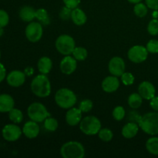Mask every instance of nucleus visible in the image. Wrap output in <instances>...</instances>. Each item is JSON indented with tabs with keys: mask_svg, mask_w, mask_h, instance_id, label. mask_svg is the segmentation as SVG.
Masks as SVG:
<instances>
[{
	"mask_svg": "<svg viewBox=\"0 0 158 158\" xmlns=\"http://www.w3.org/2000/svg\"><path fill=\"white\" fill-rule=\"evenodd\" d=\"M23 130L15 124H7L2 129V137L6 140L9 142L16 141L20 138Z\"/></svg>",
	"mask_w": 158,
	"mask_h": 158,
	"instance_id": "10",
	"label": "nucleus"
},
{
	"mask_svg": "<svg viewBox=\"0 0 158 158\" xmlns=\"http://www.w3.org/2000/svg\"><path fill=\"white\" fill-rule=\"evenodd\" d=\"M93 106H94V104H93L92 100L86 99L80 102L79 108L82 111V113H88L93 109Z\"/></svg>",
	"mask_w": 158,
	"mask_h": 158,
	"instance_id": "32",
	"label": "nucleus"
},
{
	"mask_svg": "<svg viewBox=\"0 0 158 158\" xmlns=\"http://www.w3.org/2000/svg\"><path fill=\"white\" fill-rule=\"evenodd\" d=\"M9 22V14L5 10L0 9V26L1 27H5L8 25Z\"/></svg>",
	"mask_w": 158,
	"mask_h": 158,
	"instance_id": "37",
	"label": "nucleus"
},
{
	"mask_svg": "<svg viewBox=\"0 0 158 158\" xmlns=\"http://www.w3.org/2000/svg\"><path fill=\"white\" fill-rule=\"evenodd\" d=\"M9 120L13 123H19L23 120V114L20 110L13 108L9 112Z\"/></svg>",
	"mask_w": 158,
	"mask_h": 158,
	"instance_id": "27",
	"label": "nucleus"
},
{
	"mask_svg": "<svg viewBox=\"0 0 158 158\" xmlns=\"http://www.w3.org/2000/svg\"><path fill=\"white\" fill-rule=\"evenodd\" d=\"M40 132V129L38 123L33 120L26 122L23 127V134L29 139H34L38 137Z\"/></svg>",
	"mask_w": 158,
	"mask_h": 158,
	"instance_id": "17",
	"label": "nucleus"
},
{
	"mask_svg": "<svg viewBox=\"0 0 158 158\" xmlns=\"http://www.w3.org/2000/svg\"><path fill=\"white\" fill-rule=\"evenodd\" d=\"M80 129L86 135H96L101 129V123L97 117L87 116L80 121Z\"/></svg>",
	"mask_w": 158,
	"mask_h": 158,
	"instance_id": "5",
	"label": "nucleus"
},
{
	"mask_svg": "<svg viewBox=\"0 0 158 158\" xmlns=\"http://www.w3.org/2000/svg\"><path fill=\"white\" fill-rule=\"evenodd\" d=\"M134 12L135 15L139 18H143L148 12V7L146 4H143L141 2L135 4L134 7Z\"/></svg>",
	"mask_w": 158,
	"mask_h": 158,
	"instance_id": "26",
	"label": "nucleus"
},
{
	"mask_svg": "<svg viewBox=\"0 0 158 158\" xmlns=\"http://www.w3.org/2000/svg\"><path fill=\"white\" fill-rule=\"evenodd\" d=\"M31 90L36 97L45 98L50 95L51 83L45 74H40L32 79L30 84Z\"/></svg>",
	"mask_w": 158,
	"mask_h": 158,
	"instance_id": "1",
	"label": "nucleus"
},
{
	"mask_svg": "<svg viewBox=\"0 0 158 158\" xmlns=\"http://www.w3.org/2000/svg\"><path fill=\"white\" fill-rule=\"evenodd\" d=\"M0 58H1V52H0Z\"/></svg>",
	"mask_w": 158,
	"mask_h": 158,
	"instance_id": "46",
	"label": "nucleus"
},
{
	"mask_svg": "<svg viewBox=\"0 0 158 158\" xmlns=\"http://www.w3.org/2000/svg\"><path fill=\"white\" fill-rule=\"evenodd\" d=\"M147 49L151 53H157L158 52V40H151L147 43Z\"/></svg>",
	"mask_w": 158,
	"mask_h": 158,
	"instance_id": "35",
	"label": "nucleus"
},
{
	"mask_svg": "<svg viewBox=\"0 0 158 158\" xmlns=\"http://www.w3.org/2000/svg\"><path fill=\"white\" fill-rule=\"evenodd\" d=\"M147 6L153 10H158V0H145Z\"/></svg>",
	"mask_w": 158,
	"mask_h": 158,
	"instance_id": "39",
	"label": "nucleus"
},
{
	"mask_svg": "<svg viewBox=\"0 0 158 158\" xmlns=\"http://www.w3.org/2000/svg\"><path fill=\"white\" fill-rule=\"evenodd\" d=\"M15 106V101L10 95L0 94V113H9Z\"/></svg>",
	"mask_w": 158,
	"mask_h": 158,
	"instance_id": "18",
	"label": "nucleus"
},
{
	"mask_svg": "<svg viewBox=\"0 0 158 158\" xmlns=\"http://www.w3.org/2000/svg\"><path fill=\"white\" fill-rule=\"evenodd\" d=\"M77 60L73 56L67 55L61 60L60 65V70L66 75H70L75 72L77 66Z\"/></svg>",
	"mask_w": 158,
	"mask_h": 158,
	"instance_id": "12",
	"label": "nucleus"
},
{
	"mask_svg": "<svg viewBox=\"0 0 158 158\" xmlns=\"http://www.w3.org/2000/svg\"><path fill=\"white\" fill-rule=\"evenodd\" d=\"M71 19L73 22L74 24H76L77 26H83L86 23L87 17H86V13L83 12V10L77 7L72 9Z\"/></svg>",
	"mask_w": 158,
	"mask_h": 158,
	"instance_id": "20",
	"label": "nucleus"
},
{
	"mask_svg": "<svg viewBox=\"0 0 158 158\" xmlns=\"http://www.w3.org/2000/svg\"><path fill=\"white\" fill-rule=\"evenodd\" d=\"M143 103V98L141 96L137 93L131 94L128 97V105L132 109H137L140 107Z\"/></svg>",
	"mask_w": 158,
	"mask_h": 158,
	"instance_id": "23",
	"label": "nucleus"
},
{
	"mask_svg": "<svg viewBox=\"0 0 158 158\" xmlns=\"http://www.w3.org/2000/svg\"><path fill=\"white\" fill-rule=\"evenodd\" d=\"M151 108H152L154 110L157 111L158 112V97H153L151 100V103H150Z\"/></svg>",
	"mask_w": 158,
	"mask_h": 158,
	"instance_id": "40",
	"label": "nucleus"
},
{
	"mask_svg": "<svg viewBox=\"0 0 158 158\" xmlns=\"http://www.w3.org/2000/svg\"><path fill=\"white\" fill-rule=\"evenodd\" d=\"M126 65L125 62L121 57L114 56L110 60L108 64V69L110 74L115 77H121L122 74L125 72Z\"/></svg>",
	"mask_w": 158,
	"mask_h": 158,
	"instance_id": "11",
	"label": "nucleus"
},
{
	"mask_svg": "<svg viewBox=\"0 0 158 158\" xmlns=\"http://www.w3.org/2000/svg\"><path fill=\"white\" fill-rule=\"evenodd\" d=\"M148 51L146 47L140 45L132 46L127 52V56L131 62L140 63L144 62L148 57Z\"/></svg>",
	"mask_w": 158,
	"mask_h": 158,
	"instance_id": "9",
	"label": "nucleus"
},
{
	"mask_svg": "<svg viewBox=\"0 0 158 158\" xmlns=\"http://www.w3.org/2000/svg\"><path fill=\"white\" fill-rule=\"evenodd\" d=\"M98 136L102 141L109 142L113 139L114 134H113L112 131L108 128H101L99 131Z\"/></svg>",
	"mask_w": 158,
	"mask_h": 158,
	"instance_id": "30",
	"label": "nucleus"
},
{
	"mask_svg": "<svg viewBox=\"0 0 158 158\" xmlns=\"http://www.w3.org/2000/svg\"><path fill=\"white\" fill-rule=\"evenodd\" d=\"M65 119L68 125L72 127L77 126L82 120V111L80 110V108H69L66 112Z\"/></svg>",
	"mask_w": 158,
	"mask_h": 158,
	"instance_id": "15",
	"label": "nucleus"
},
{
	"mask_svg": "<svg viewBox=\"0 0 158 158\" xmlns=\"http://www.w3.org/2000/svg\"><path fill=\"white\" fill-rule=\"evenodd\" d=\"M58 127V121H57L55 118L49 117L44 120V127L45 129L47 130V131L53 132V131H56Z\"/></svg>",
	"mask_w": 158,
	"mask_h": 158,
	"instance_id": "29",
	"label": "nucleus"
},
{
	"mask_svg": "<svg viewBox=\"0 0 158 158\" xmlns=\"http://www.w3.org/2000/svg\"><path fill=\"white\" fill-rule=\"evenodd\" d=\"M139 124L135 122H129L123 126L122 129V135L127 139H131L135 137L139 131Z\"/></svg>",
	"mask_w": 158,
	"mask_h": 158,
	"instance_id": "19",
	"label": "nucleus"
},
{
	"mask_svg": "<svg viewBox=\"0 0 158 158\" xmlns=\"http://www.w3.org/2000/svg\"><path fill=\"white\" fill-rule=\"evenodd\" d=\"M60 154L63 158H83L85 148L80 142L69 141L61 147Z\"/></svg>",
	"mask_w": 158,
	"mask_h": 158,
	"instance_id": "4",
	"label": "nucleus"
},
{
	"mask_svg": "<svg viewBox=\"0 0 158 158\" xmlns=\"http://www.w3.org/2000/svg\"><path fill=\"white\" fill-rule=\"evenodd\" d=\"M138 93L144 100H151L155 97L156 89L154 85L148 81H143L138 86Z\"/></svg>",
	"mask_w": 158,
	"mask_h": 158,
	"instance_id": "14",
	"label": "nucleus"
},
{
	"mask_svg": "<svg viewBox=\"0 0 158 158\" xmlns=\"http://www.w3.org/2000/svg\"><path fill=\"white\" fill-rule=\"evenodd\" d=\"M37 67H38L39 71L42 74L49 73L52 68V62L50 58L47 56H43L39 60L38 63H37Z\"/></svg>",
	"mask_w": 158,
	"mask_h": 158,
	"instance_id": "22",
	"label": "nucleus"
},
{
	"mask_svg": "<svg viewBox=\"0 0 158 158\" xmlns=\"http://www.w3.org/2000/svg\"><path fill=\"white\" fill-rule=\"evenodd\" d=\"M138 124L142 131L149 135L158 134V112H149L140 117Z\"/></svg>",
	"mask_w": 158,
	"mask_h": 158,
	"instance_id": "2",
	"label": "nucleus"
},
{
	"mask_svg": "<svg viewBox=\"0 0 158 158\" xmlns=\"http://www.w3.org/2000/svg\"><path fill=\"white\" fill-rule=\"evenodd\" d=\"M129 2L131 3H133V4H137V3L138 2H140L142 1V0H127Z\"/></svg>",
	"mask_w": 158,
	"mask_h": 158,
	"instance_id": "43",
	"label": "nucleus"
},
{
	"mask_svg": "<svg viewBox=\"0 0 158 158\" xmlns=\"http://www.w3.org/2000/svg\"><path fill=\"white\" fill-rule=\"evenodd\" d=\"M19 18L24 22H32L35 18V9L29 6H25L20 9Z\"/></svg>",
	"mask_w": 158,
	"mask_h": 158,
	"instance_id": "21",
	"label": "nucleus"
},
{
	"mask_svg": "<svg viewBox=\"0 0 158 158\" xmlns=\"http://www.w3.org/2000/svg\"><path fill=\"white\" fill-rule=\"evenodd\" d=\"M148 32L151 35H157L158 34V19H154L150 21L148 26Z\"/></svg>",
	"mask_w": 158,
	"mask_h": 158,
	"instance_id": "34",
	"label": "nucleus"
},
{
	"mask_svg": "<svg viewBox=\"0 0 158 158\" xmlns=\"http://www.w3.org/2000/svg\"><path fill=\"white\" fill-rule=\"evenodd\" d=\"M6 80L9 86L19 87L24 84L26 81V74L20 70H13L9 73L6 77Z\"/></svg>",
	"mask_w": 158,
	"mask_h": 158,
	"instance_id": "13",
	"label": "nucleus"
},
{
	"mask_svg": "<svg viewBox=\"0 0 158 158\" xmlns=\"http://www.w3.org/2000/svg\"><path fill=\"white\" fill-rule=\"evenodd\" d=\"M71 14H72V9L65 6L60 10V18L63 20H68L71 19Z\"/></svg>",
	"mask_w": 158,
	"mask_h": 158,
	"instance_id": "36",
	"label": "nucleus"
},
{
	"mask_svg": "<svg viewBox=\"0 0 158 158\" xmlns=\"http://www.w3.org/2000/svg\"><path fill=\"white\" fill-rule=\"evenodd\" d=\"M152 15H153V17H154V19H157L158 18V10H154Z\"/></svg>",
	"mask_w": 158,
	"mask_h": 158,
	"instance_id": "44",
	"label": "nucleus"
},
{
	"mask_svg": "<svg viewBox=\"0 0 158 158\" xmlns=\"http://www.w3.org/2000/svg\"><path fill=\"white\" fill-rule=\"evenodd\" d=\"M3 33H4V30H3V27H1V26H0V37H1L2 35H3Z\"/></svg>",
	"mask_w": 158,
	"mask_h": 158,
	"instance_id": "45",
	"label": "nucleus"
},
{
	"mask_svg": "<svg viewBox=\"0 0 158 158\" xmlns=\"http://www.w3.org/2000/svg\"><path fill=\"white\" fill-rule=\"evenodd\" d=\"M35 18L42 25H48L50 23L49 14L45 9H39L35 10Z\"/></svg>",
	"mask_w": 158,
	"mask_h": 158,
	"instance_id": "25",
	"label": "nucleus"
},
{
	"mask_svg": "<svg viewBox=\"0 0 158 158\" xmlns=\"http://www.w3.org/2000/svg\"><path fill=\"white\" fill-rule=\"evenodd\" d=\"M25 34L31 43H37L43 37V25L39 22H31L27 25L25 30Z\"/></svg>",
	"mask_w": 158,
	"mask_h": 158,
	"instance_id": "8",
	"label": "nucleus"
},
{
	"mask_svg": "<svg viewBox=\"0 0 158 158\" xmlns=\"http://www.w3.org/2000/svg\"><path fill=\"white\" fill-rule=\"evenodd\" d=\"M56 48L60 53L64 56L70 55L73 53L76 47L75 40L72 36L66 34L60 35L55 43Z\"/></svg>",
	"mask_w": 158,
	"mask_h": 158,
	"instance_id": "7",
	"label": "nucleus"
},
{
	"mask_svg": "<svg viewBox=\"0 0 158 158\" xmlns=\"http://www.w3.org/2000/svg\"><path fill=\"white\" fill-rule=\"evenodd\" d=\"M73 56L78 61H83L86 59L88 55L87 50L82 46L75 47L73 52Z\"/></svg>",
	"mask_w": 158,
	"mask_h": 158,
	"instance_id": "28",
	"label": "nucleus"
},
{
	"mask_svg": "<svg viewBox=\"0 0 158 158\" xmlns=\"http://www.w3.org/2000/svg\"><path fill=\"white\" fill-rule=\"evenodd\" d=\"M146 149L150 154L158 155V137H153L146 142Z\"/></svg>",
	"mask_w": 158,
	"mask_h": 158,
	"instance_id": "24",
	"label": "nucleus"
},
{
	"mask_svg": "<svg viewBox=\"0 0 158 158\" xmlns=\"http://www.w3.org/2000/svg\"><path fill=\"white\" fill-rule=\"evenodd\" d=\"M120 77H121L122 83L125 86H131V85L134 84V80H135L134 75L129 72H124Z\"/></svg>",
	"mask_w": 158,
	"mask_h": 158,
	"instance_id": "33",
	"label": "nucleus"
},
{
	"mask_svg": "<svg viewBox=\"0 0 158 158\" xmlns=\"http://www.w3.org/2000/svg\"><path fill=\"white\" fill-rule=\"evenodd\" d=\"M27 114L31 120L37 123L44 122V120L49 117V113L46 106L39 102H35L29 105L27 109Z\"/></svg>",
	"mask_w": 158,
	"mask_h": 158,
	"instance_id": "6",
	"label": "nucleus"
},
{
	"mask_svg": "<svg viewBox=\"0 0 158 158\" xmlns=\"http://www.w3.org/2000/svg\"><path fill=\"white\" fill-rule=\"evenodd\" d=\"M77 98L73 91L67 88L58 89L55 94V102L60 107L63 109H69L73 107L77 103Z\"/></svg>",
	"mask_w": 158,
	"mask_h": 158,
	"instance_id": "3",
	"label": "nucleus"
},
{
	"mask_svg": "<svg viewBox=\"0 0 158 158\" xmlns=\"http://www.w3.org/2000/svg\"><path fill=\"white\" fill-rule=\"evenodd\" d=\"M102 89L106 93H114L118 89L120 86V80L115 76H109L106 77L102 82Z\"/></svg>",
	"mask_w": 158,
	"mask_h": 158,
	"instance_id": "16",
	"label": "nucleus"
},
{
	"mask_svg": "<svg viewBox=\"0 0 158 158\" xmlns=\"http://www.w3.org/2000/svg\"><path fill=\"white\" fill-rule=\"evenodd\" d=\"M33 72H34V69L32 67H30V66H29V67L26 68V69H25L24 73L25 74H26V76H28V77H29V76L32 75L33 74Z\"/></svg>",
	"mask_w": 158,
	"mask_h": 158,
	"instance_id": "42",
	"label": "nucleus"
},
{
	"mask_svg": "<svg viewBox=\"0 0 158 158\" xmlns=\"http://www.w3.org/2000/svg\"><path fill=\"white\" fill-rule=\"evenodd\" d=\"M112 114L114 120H116L117 121H120L124 118L126 112H125V110L123 106H117L114 109Z\"/></svg>",
	"mask_w": 158,
	"mask_h": 158,
	"instance_id": "31",
	"label": "nucleus"
},
{
	"mask_svg": "<svg viewBox=\"0 0 158 158\" xmlns=\"http://www.w3.org/2000/svg\"><path fill=\"white\" fill-rule=\"evenodd\" d=\"M6 77V69L2 63H0V83L5 80Z\"/></svg>",
	"mask_w": 158,
	"mask_h": 158,
	"instance_id": "41",
	"label": "nucleus"
},
{
	"mask_svg": "<svg viewBox=\"0 0 158 158\" xmlns=\"http://www.w3.org/2000/svg\"><path fill=\"white\" fill-rule=\"evenodd\" d=\"M63 3L65 4V6H67L69 9H75V8L78 7L81 0H63Z\"/></svg>",
	"mask_w": 158,
	"mask_h": 158,
	"instance_id": "38",
	"label": "nucleus"
}]
</instances>
